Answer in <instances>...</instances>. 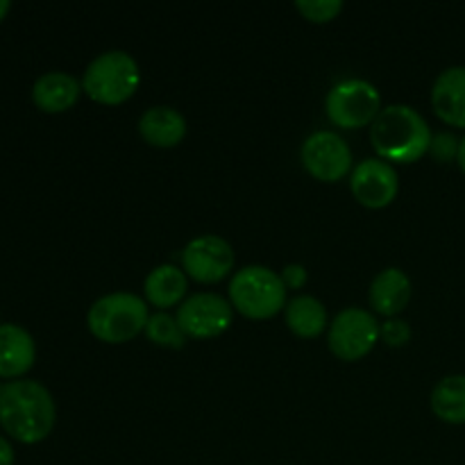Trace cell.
Here are the masks:
<instances>
[{
	"mask_svg": "<svg viewBox=\"0 0 465 465\" xmlns=\"http://www.w3.org/2000/svg\"><path fill=\"white\" fill-rule=\"evenodd\" d=\"M54 422L57 407L41 381L12 380L0 384V427L9 439L36 445L53 434Z\"/></svg>",
	"mask_w": 465,
	"mask_h": 465,
	"instance_id": "cell-1",
	"label": "cell"
},
{
	"mask_svg": "<svg viewBox=\"0 0 465 465\" xmlns=\"http://www.w3.org/2000/svg\"><path fill=\"white\" fill-rule=\"evenodd\" d=\"M431 127L409 104H389L371 125V143L377 157L389 163H416L430 154Z\"/></svg>",
	"mask_w": 465,
	"mask_h": 465,
	"instance_id": "cell-2",
	"label": "cell"
},
{
	"mask_svg": "<svg viewBox=\"0 0 465 465\" xmlns=\"http://www.w3.org/2000/svg\"><path fill=\"white\" fill-rule=\"evenodd\" d=\"M150 309L141 295L116 291L91 304L86 313V327L98 341L107 345H121L143 334Z\"/></svg>",
	"mask_w": 465,
	"mask_h": 465,
	"instance_id": "cell-3",
	"label": "cell"
},
{
	"mask_svg": "<svg viewBox=\"0 0 465 465\" xmlns=\"http://www.w3.org/2000/svg\"><path fill=\"white\" fill-rule=\"evenodd\" d=\"M141 71L136 59L125 50L100 53L82 75V94L104 107L127 103L139 91Z\"/></svg>",
	"mask_w": 465,
	"mask_h": 465,
	"instance_id": "cell-4",
	"label": "cell"
},
{
	"mask_svg": "<svg viewBox=\"0 0 465 465\" xmlns=\"http://www.w3.org/2000/svg\"><path fill=\"white\" fill-rule=\"evenodd\" d=\"M230 302L234 312L250 321H268L284 312L289 302V291L282 282L280 272L266 266H245L234 272L230 282Z\"/></svg>",
	"mask_w": 465,
	"mask_h": 465,
	"instance_id": "cell-5",
	"label": "cell"
},
{
	"mask_svg": "<svg viewBox=\"0 0 465 465\" xmlns=\"http://www.w3.org/2000/svg\"><path fill=\"white\" fill-rule=\"evenodd\" d=\"M381 94L372 82L350 77L330 89L325 98V114L331 125L343 130L371 127L381 112Z\"/></svg>",
	"mask_w": 465,
	"mask_h": 465,
	"instance_id": "cell-6",
	"label": "cell"
},
{
	"mask_svg": "<svg viewBox=\"0 0 465 465\" xmlns=\"http://www.w3.org/2000/svg\"><path fill=\"white\" fill-rule=\"evenodd\" d=\"M380 321L375 313L359 307L339 312L327 330V345L341 361H359L375 350L380 341Z\"/></svg>",
	"mask_w": 465,
	"mask_h": 465,
	"instance_id": "cell-7",
	"label": "cell"
},
{
	"mask_svg": "<svg viewBox=\"0 0 465 465\" xmlns=\"http://www.w3.org/2000/svg\"><path fill=\"white\" fill-rule=\"evenodd\" d=\"M175 318L186 339L209 341L230 330L234 321V307L223 295L203 291V293L189 295L180 304Z\"/></svg>",
	"mask_w": 465,
	"mask_h": 465,
	"instance_id": "cell-8",
	"label": "cell"
},
{
	"mask_svg": "<svg viewBox=\"0 0 465 465\" xmlns=\"http://www.w3.org/2000/svg\"><path fill=\"white\" fill-rule=\"evenodd\" d=\"M300 162L313 180L334 184L352 171V150L336 132L318 130L302 143Z\"/></svg>",
	"mask_w": 465,
	"mask_h": 465,
	"instance_id": "cell-9",
	"label": "cell"
},
{
	"mask_svg": "<svg viewBox=\"0 0 465 465\" xmlns=\"http://www.w3.org/2000/svg\"><path fill=\"white\" fill-rule=\"evenodd\" d=\"M182 271L198 284H216L234 271L236 254L230 241L216 234L191 239L182 250Z\"/></svg>",
	"mask_w": 465,
	"mask_h": 465,
	"instance_id": "cell-10",
	"label": "cell"
},
{
	"mask_svg": "<svg viewBox=\"0 0 465 465\" xmlns=\"http://www.w3.org/2000/svg\"><path fill=\"white\" fill-rule=\"evenodd\" d=\"M354 200L366 209H384L393 204L400 193V175L393 163L380 157L359 162L350 175Z\"/></svg>",
	"mask_w": 465,
	"mask_h": 465,
	"instance_id": "cell-11",
	"label": "cell"
},
{
	"mask_svg": "<svg viewBox=\"0 0 465 465\" xmlns=\"http://www.w3.org/2000/svg\"><path fill=\"white\" fill-rule=\"evenodd\" d=\"M36 361V345L30 331L14 322L0 325V380H23Z\"/></svg>",
	"mask_w": 465,
	"mask_h": 465,
	"instance_id": "cell-12",
	"label": "cell"
},
{
	"mask_svg": "<svg viewBox=\"0 0 465 465\" xmlns=\"http://www.w3.org/2000/svg\"><path fill=\"white\" fill-rule=\"evenodd\" d=\"M434 114L450 127L465 130V66H450L431 86Z\"/></svg>",
	"mask_w": 465,
	"mask_h": 465,
	"instance_id": "cell-13",
	"label": "cell"
},
{
	"mask_svg": "<svg viewBox=\"0 0 465 465\" xmlns=\"http://www.w3.org/2000/svg\"><path fill=\"white\" fill-rule=\"evenodd\" d=\"M411 295L413 284L402 268H384L368 291L372 312L384 318H400V313L411 302Z\"/></svg>",
	"mask_w": 465,
	"mask_h": 465,
	"instance_id": "cell-14",
	"label": "cell"
},
{
	"mask_svg": "<svg viewBox=\"0 0 465 465\" xmlns=\"http://www.w3.org/2000/svg\"><path fill=\"white\" fill-rule=\"evenodd\" d=\"M186 291H189V277L175 263H162L153 268L143 282V300L159 312L180 307L186 300Z\"/></svg>",
	"mask_w": 465,
	"mask_h": 465,
	"instance_id": "cell-15",
	"label": "cell"
},
{
	"mask_svg": "<svg viewBox=\"0 0 465 465\" xmlns=\"http://www.w3.org/2000/svg\"><path fill=\"white\" fill-rule=\"evenodd\" d=\"M139 134L153 148H175L186 136V118L168 104H157L139 118Z\"/></svg>",
	"mask_w": 465,
	"mask_h": 465,
	"instance_id": "cell-16",
	"label": "cell"
},
{
	"mask_svg": "<svg viewBox=\"0 0 465 465\" xmlns=\"http://www.w3.org/2000/svg\"><path fill=\"white\" fill-rule=\"evenodd\" d=\"M82 82L64 71L44 73L32 86V100L44 114H64L80 100Z\"/></svg>",
	"mask_w": 465,
	"mask_h": 465,
	"instance_id": "cell-17",
	"label": "cell"
},
{
	"mask_svg": "<svg viewBox=\"0 0 465 465\" xmlns=\"http://www.w3.org/2000/svg\"><path fill=\"white\" fill-rule=\"evenodd\" d=\"M284 321L286 327L300 339H318L322 331L330 330L325 304L313 295L300 293L291 298L284 309Z\"/></svg>",
	"mask_w": 465,
	"mask_h": 465,
	"instance_id": "cell-18",
	"label": "cell"
},
{
	"mask_svg": "<svg viewBox=\"0 0 465 465\" xmlns=\"http://www.w3.org/2000/svg\"><path fill=\"white\" fill-rule=\"evenodd\" d=\"M430 407L445 425H465V375L443 377L431 391Z\"/></svg>",
	"mask_w": 465,
	"mask_h": 465,
	"instance_id": "cell-19",
	"label": "cell"
},
{
	"mask_svg": "<svg viewBox=\"0 0 465 465\" xmlns=\"http://www.w3.org/2000/svg\"><path fill=\"white\" fill-rule=\"evenodd\" d=\"M143 334L148 336L150 343L159 345V348H168V350H182L186 345V341H189L184 331H182L177 318L166 312L150 313Z\"/></svg>",
	"mask_w": 465,
	"mask_h": 465,
	"instance_id": "cell-20",
	"label": "cell"
},
{
	"mask_svg": "<svg viewBox=\"0 0 465 465\" xmlns=\"http://www.w3.org/2000/svg\"><path fill=\"white\" fill-rule=\"evenodd\" d=\"M295 9L309 23H330L343 12V3L341 0H298Z\"/></svg>",
	"mask_w": 465,
	"mask_h": 465,
	"instance_id": "cell-21",
	"label": "cell"
},
{
	"mask_svg": "<svg viewBox=\"0 0 465 465\" xmlns=\"http://www.w3.org/2000/svg\"><path fill=\"white\" fill-rule=\"evenodd\" d=\"M459 143H461V139H457V136H454L452 132H436V134L431 136L430 154L439 163L457 162Z\"/></svg>",
	"mask_w": 465,
	"mask_h": 465,
	"instance_id": "cell-22",
	"label": "cell"
},
{
	"mask_svg": "<svg viewBox=\"0 0 465 465\" xmlns=\"http://www.w3.org/2000/svg\"><path fill=\"white\" fill-rule=\"evenodd\" d=\"M380 339L389 348H404L411 341V325L402 318H386L380 327Z\"/></svg>",
	"mask_w": 465,
	"mask_h": 465,
	"instance_id": "cell-23",
	"label": "cell"
},
{
	"mask_svg": "<svg viewBox=\"0 0 465 465\" xmlns=\"http://www.w3.org/2000/svg\"><path fill=\"white\" fill-rule=\"evenodd\" d=\"M282 282H284L286 291H300L304 289V284L309 282V272L307 268L300 266V263H289V266H284V271L280 272Z\"/></svg>",
	"mask_w": 465,
	"mask_h": 465,
	"instance_id": "cell-24",
	"label": "cell"
},
{
	"mask_svg": "<svg viewBox=\"0 0 465 465\" xmlns=\"http://www.w3.org/2000/svg\"><path fill=\"white\" fill-rule=\"evenodd\" d=\"M14 461H16V454H14L12 443L0 436V465H14Z\"/></svg>",
	"mask_w": 465,
	"mask_h": 465,
	"instance_id": "cell-25",
	"label": "cell"
},
{
	"mask_svg": "<svg viewBox=\"0 0 465 465\" xmlns=\"http://www.w3.org/2000/svg\"><path fill=\"white\" fill-rule=\"evenodd\" d=\"M457 163H459V168H461V173L465 175V134H463L461 143H459V157H457Z\"/></svg>",
	"mask_w": 465,
	"mask_h": 465,
	"instance_id": "cell-26",
	"label": "cell"
},
{
	"mask_svg": "<svg viewBox=\"0 0 465 465\" xmlns=\"http://www.w3.org/2000/svg\"><path fill=\"white\" fill-rule=\"evenodd\" d=\"M9 9H12V3H9V0H0V23L5 21V16L9 14Z\"/></svg>",
	"mask_w": 465,
	"mask_h": 465,
	"instance_id": "cell-27",
	"label": "cell"
}]
</instances>
